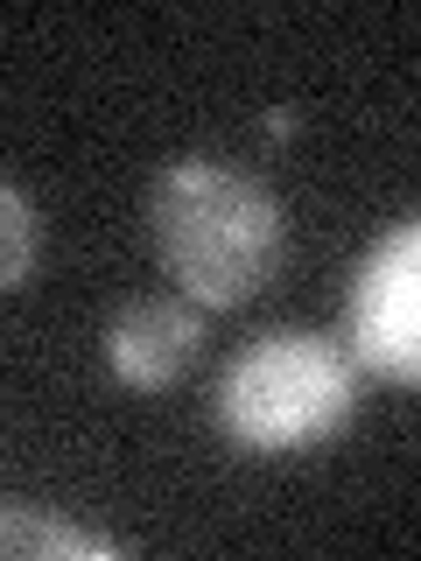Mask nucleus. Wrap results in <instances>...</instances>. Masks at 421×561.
Wrapping results in <instances>:
<instances>
[{
	"label": "nucleus",
	"mask_w": 421,
	"mask_h": 561,
	"mask_svg": "<svg viewBox=\"0 0 421 561\" xmlns=\"http://www.w3.org/2000/svg\"><path fill=\"white\" fill-rule=\"evenodd\" d=\"M155 260L197 309H239L288 260V210L260 175L218 154H183L148 190Z\"/></svg>",
	"instance_id": "nucleus-1"
},
{
	"label": "nucleus",
	"mask_w": 421,
	"mask_h": 561,
	"mask_svg": "<svg viewBox=\"0 0 421 561\" xmlns=\"http://www.w3.org/2000/svg\"><path fill=\"white\" fill-rule=\"evenodd\" d=\"M351 408H359L351 351L338 337H316V330H268V337H253L225 365L218 400H210L225 443L246 456L316 449L351 428Z\"/></svg>",
	"instance_id": "nucleus-2"
},
{
	"label": "nucleus",
	"mask_w": 421,
	"mask_h": 561,
	"mask_svg": "<svg viewBox=\"0 0 421 561\" xmlns=\"http://www.w3.org/2000/svg\"><path fill=\"white\" fill-rule=\"evenodd\" d=\"M351 358L408 386L421 373V232L400 218L351 280Z\"/></svg>",
	"instance_id": "nucleus-3"
},
{
	"label": "nucleus",
	"mask_w": 421,
	"mask_h": 561,
	"mask_svg": "<svg viewBox=\"0 0 421 561\" xmlns=\"http://www.w3.org/2000/svg\"><path fill=\"white\" fill-rule=\"evenodd\" d=\"M204 351V316L183 295H134L127 309L105 323V365L113 379H127L134 393H155V386L183 379Z\"/></svg>",
	"instance_id": "nucleus-4"
},
{
	"label": "nucleus",
	"mask_w": 421,
	"mask_h": 561,
	"mask_svg": "<svg viewBox=\"0 0 421 561\" xmlns=\"http://www.w3.org/2000/svg\"><path fill=\"white\" fill-rule=\"evenodd\" d=\"M127 554V540H99L78 526L35 513L29 499H0V561H105Z\"/></svg>",
	"instance_id": "nucleus-5"
},
{
	"label": "nucleus",
	"mask_w": 421,
	"mask_h": 561,
	"mask_svg": "<svg viewBox=\"0 0 421 561\" xmlns=\"http://www.w3.org/2000/svg\"><path fill=\"white\" fill-rule=\"evenodd\" d=\"M35 253H43V232H35V204L0 175V295L22 288L35 274Z\"/></svg>",
	"instance_id": "nucleus-6"
}]
</instances>
